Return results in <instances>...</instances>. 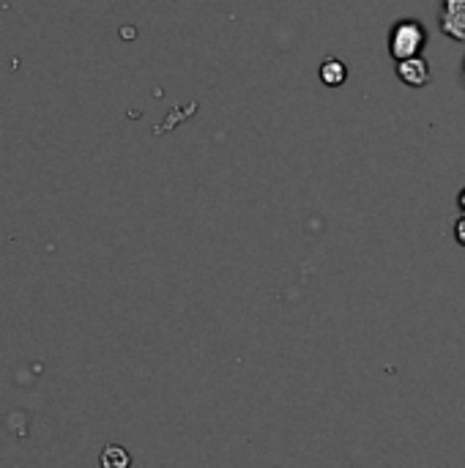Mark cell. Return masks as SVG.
Returning <instances> with one entry per match:
<instances>
[{
    "label": "cell",
    "mask_w": 465,
    "mask_h": 468,
    "mask_svg": "<svg viewBox=\"0 0 465 468\" xmlns=\"http://www.w3.org/2000/svg\"><path fill=\"white\" fill-rule=\"evenodd\" d=\"M425 41H428V30L422 22L417 19H403L392 27V36H389V52L392 58L400 63V60H408V58H419V52L425 49Z\"/></svg>",
    "instance_id": "obj_1"
},
{
    "label": "cell",
    "mask_w": 465,
    "mask_h": 468,
    "mask_svg": "<svg viewBox=\"0 0 465 468\" xmlns=\"http://www.w3.org/2000/svg\"><path fill=\"white\" fill-rule=\"evenodd\" d=\"M99 463H101V468H129L132 466V455L118 444H107Z\"/></svg>",
    "instance_id": "obj_5"
},
{
    "label": "cell",
    "mask_w": 465,
    "mask_h": 468,
    "mask_svg": "<svg viewBox=\"0 0 465 468\" xmlns=\"http://www.w3.org/2000/svg\"><path fill=\"white\" fill-rule=\"evenodd\" d=\"M321 80H323V85H329V88H340V85L348 80V69H345V63H343V60H337V58L323 60V66H321Z\"/></svg>",
    "instance_id": "obj_4"
},
{
    "label": "cell",
    "mask_w": 465,
    "mask_h": 468,
    "mask_svg": "<svg viewBox=\"0 0 465 468\" xmlns=\"http://www.w3.org/2000/svg\"><path fill=\"white\" fill-rule=\"evenodd\" d=\"M455 236H458V241H460V244H465V217L458 222V225H455Z\"/></svg>",
    "instance_id": "obj_6"
},
{
    "label": "cell",
    "mask_w": 465,
    "mask_h": 468,
    "mask_svg": "<svg viewBox=\"0 0 465 468\" xmlns=\"http://www.w3.org/2000/svg\"><path fill=\"white\" fill-rule=\"evenodd\" d=\"M444 33L452 38H465V0H444Z\"/></svg>",
    "instance_id": "obj_3"
},
{
    "label": "cell",
    "mask_w": 465,
    "mask_h": 468,
    "mask_svg": "<svg viewBox=\"0 0 465 468\" xmlns=\"http://www.w3.org/2000/svg\"><path fill=\"white\" fill-rule=\"evenodd\" d=\"M460 208H463V211H465V189H463V192H460Z\"/></svg>",
    "instance_id": "obj_7"
},
{
    "label": "cell",
    "mask_w": 465,
    "mask_h": 468,
    "mask_svg": "<svg viewBox=\"0 0 465 468\" xmlns=\"http://www.w3.org/2000/svg\"><path fill=\"white\" fill-rule=\"evenodd\" d=\"M397 77L411 85V88H422L428 85L430 80V63L419 55V58H408V60H400L397 63Z\"/></svg>",
    "instance_id": "obj_2"
}]
</instances>
